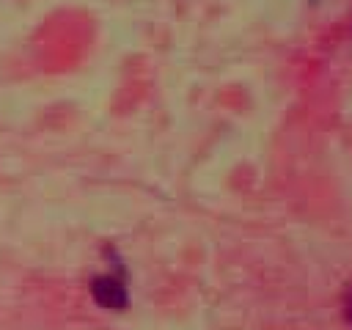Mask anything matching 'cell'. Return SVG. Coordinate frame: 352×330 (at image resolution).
Here are the masks:
<instances>
[{
  "mask_svg": "<svg viewBox=\"0 0 352 330\" xmlns=\"http://www.w3.org/2000/svg\"><path fill=\"white\" fill-rule=\"evenodd\" d=\"M91 292H94V300L102 305V308H124L126 305V289L118 278L113 275H99L94 283H91Z\"/></svg>",
  "mask_w": 352,
  "mask_h": 330,
  "instance_id": "cell-1",
  "label": "cell"
},
{
  "mask_svg": "<svg viewBox=\"0 0 352 330\" xmlns=\"http://www.w3.org/2000/svg\"><path fill=\"white\" fill-rule=\"evenodd\" d=\"M346 316H349V322H352V289L346 292Z\"/></svg>",
  "mask_w": 352,
  "mask_h": 330,
  "instance_id": "cell-2",
  "label": "cell"
}]
</instances>
